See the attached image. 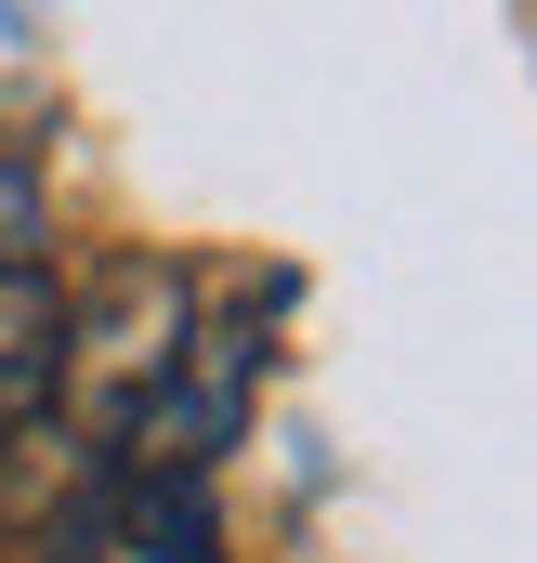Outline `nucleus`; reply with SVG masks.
<instances>
[{
    "mask_svg": "<svg viewBox=\"0 0 537 563\" xmlns=\"http://www.w3.org/2000/svg\"><path fill=\"white\" fill-rule=\"evenodd\" d=\"M40 236H53V223H40V170L0 157V263H40Z\"/></svg>",
    "mask_w": 537,
    "mask_h": 563,
    "instance_id": "obj_5",
    "label": "nucleus"
},
{
    "mask_svg": "<svg viewBox=\"0 0 537 563\" xmlns=\"http://www.w3.org/2000/svg\"><path fill=\"white\" fill-rule=\"evenodd\" d=\"M250 380H263V301L250 314H197L184 328V354H171V380L132 407V472H210L237 432H250Z\"/></svg>",
    "mask_w": 537,
    "mask_h": 563,
    "instance_id": "obj_2",
    "label": "nucleus"
},
{
    "mask_svg": "<svg viewBox=\"0 0 537 563\" xmlns=\"http://www.w3.org/2000/svg\"><path fill=\"white\" fill-rule=\"evenodd\" d=\"M184 328H197V288H184V263L119 250L92 288H66V380H53V407H79V420L119 445V432H132V407L171 380Z\"/></svg>",
    "mask_w": 537,
    "mask_h": 563,
    "instance_id": "obj_1",
    "label": "nucleus"
},
{
    "mask_svg": "<svg viewBox=\"0 0 537 563\" xmlns=\"http://www.w3.org/2000/svg\"><path fill=\"white\" fill-rule=\"evenodd\" d=\"M106 538L132 563H223V498H210V472H119Z\"/></svg>",
    "mask_w": 537,
    "mask_h": 563,
    "instance_id": "obj_4",
    "label": "nucleus"
},
{
    "mask_svg": "<svg viewBox=\"0 0 537 563\" xmlns=\"http://www.w3.org/2000/svg\"><path fill=\"white\" fill-rule=\"evenodd\" d=\"M66 380V276L53 263H0V432L40 420Z\"/></svg>",
    "mask_w": 537,
    "mask_h": 563,
    "instance_id": "obj_3",
    "label": "nucleus"
}]
</instances>
